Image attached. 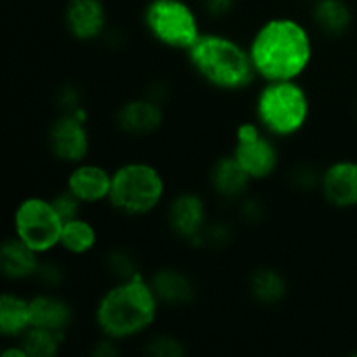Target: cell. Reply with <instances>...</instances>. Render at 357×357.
<instances>
[{
    "mask_svg": "<svg viewBox=\"0 0 357 357\" xmlns=\"http://www.w3.org/2000/svg\"><path fill=\"white\" fill-rule=\"evenodd\" d=\"M248 49L258 79L264 82L298 80L314 59V42L309 28L288 16L264 21L255 30Z\"/></svg>",
    "mask_w": 357,
    "mask_h": 357,
    "instance_id": "1",
    "label": "cell"
},
{
    "mask_svg": "<svg viewBox=\"0 0 357 357\" xmlns=\"http://www.w3.org/2000/svg\"><path fill=\"white\" fill-rule=\"evenodd\" d=\"M160 307L149 278L138 272L115 281L98 298L94 323L103 337L122 344L145 335L155 324Z\"/></svg>",
    "mask_w": 357,
    "mask_h": 357,
    "instance_id": "2",
    "label": "cell"
},
{
    "mask_svg": "<svg viewBox=\"0 0 357 357\" xmlns=\"http://www.w3.org/2000/svg\"><path fill=\"white\" fill-rule=\"evenodd\" d=\"M185 54L197 77L222 93L246 91L258 79L248 45L225 33L202 31Z\"/></svg>",
    "mask_w": 357,
    "mask_h": 357,
    "instance_id": "3",
    "label": "cell"
},
{
    "mask_svg": "<svg viewBox=\"0 0 357 357\" xmlns=\"http://www.w3.org/2000/svg\"><path fill=\"white\" fill-rule=\"evenodd\" d=\"M310 110V96L298 80H268L255 98V121L275 139L298 135Z\"/></svg>",
    "mask_w": 357,
    "mask_h": 357,
    "instance_id": "4",
    "label": "cell"
},
{
    "mask_svg": "<svg viewBox=\"0 0 357 357\" xmlns=\"http://www.w3.org/2000/svg\"><path fill=\"white\" fill-rule=\"evenodd\" d=\"M166 192L159 167L145 160H128L112 171L108 204L119 215L143 218L162 204Z\"/></svg>",
    "mask_w": 357,
    "mask_h": 357,
    "instance_id": "5",
    "label": "cell"
},
{
    "mask_svg": "<svg viewBox=\"0 0 357 357\" xmlns=\"http://www.w3.org/2000/svg\"><path fill=\"white\" fill-rule=\"evenodd\" d=\"M143 26L157 44L173 51L187 52L202 35L197 13L185 0H149Z\"/></svg>",
    "mask_w": 357,
    "mask_h": 357,
    "instance_id": "6",
    "label": "cell"
},
{
    "mask_svg": "<svg viewBox=\"0 0 357 357\" xmlns=\"http://www.w3.org/2000/svg\"><path fill=\"white\" fill-rule=\"evenodd\" d=\"M63 225L65 222L52 206L51 199L30 195L14 209V236L20 237L40 257H47L58 250Z\"/></svg>",
    "mask_w": 357,
    "mask_h": 357,
    "instance_id": "7",
    "label": "cell"
},
{
    "mask_svg": "<svg viewBox=\"0 0 357 357\" xmlns=\"http://www.w3.org/2000/svg\"><path fill=\"white\" fill-rule=\"evenodd\" d=\"M232 155L253 181L268 180L279 167L275 138L264 131L257 121H244L236 128Z\"/></svg>",
    "mask_w": 357,
    "mask_h": 357,
    "instance_id": "8",
    "label": "cell"
},
{
    "mask_svg": "<svg viewBox=\"0 0 357 357\" xmlns=\"http://www.w3.org/2000/svg\"><path fill=\"white\" fill-rule=\"evenodd\" d=\"M47 149L63 164L75 166L84 162L91 152L87 122L72 114H59L47 128Z\"/></svg>",
    "mask_w": 357,
    "mask_h": 357,
    "instance_id": "9",
    "label": "cell"
},
{
    "mask_svg": "<svg viewBox=\"0 0 357 357\" xmlns=\"http://www.w3.org/2000/svg\"><path fill=\"white\" fill-rule=\"evenodd\" d=\"M166 223L173 236L190 244H201L209 223L208 204L197 192L185 190L174 195L166 208Z\"/></svg>",
    "mask_w": 357,
    "mask_h": 357,
    "instance_id": "10",
    "label": "cell"
},
{
    "mask_svg": "<svg viewBox=\"0 0 357 357\" xmlns=\"http://www.w3.org/2000/svg\"><path fill=\"white\" fill-rule=\"evenodd\" d=\"M115 126L121 132L131 138H146L162 128L164 108L162 103L150 98H132L122 103L114 115Z\"/></svg>",
    "mask_w": 357,
    "mask_h": 357,
    "instance_id": "11",
    "label": "cell"
},
{
    "mask_svg": "<svg viewBox=\"0 0 357 357\" xmlns=\"http://www.w3.org/2000/svg\"><path fill=\"white\" fill-rule=\"evenodd\" d=\"M63 20L68 33L84 44L96 42L107 33L108 14L103 0H68Z\"/></svg>",
    "mask_w": 357,
    "mask_h": 357,
    "instance_id": "12",
    "label": "cell"
},
{
    "mask_svg": "<svg viewBox=\"0 0 357 357\" xmlns=\"http://www.w3.org/2000/svg\"><path fill=\"white\" fill-rule=\"evenodd\" d=\"M319 192L335 209L357 206V160L340 159L326 166L321 174Z\"/></svg>",
    "mask_w": 357,
    "mask_h": 357,
    "instance_id": "13",
    "label": "cell"
},
{
    "mask_svg": "<svg viewBox=\"0 0 357 357\" xmlns=\"http://www.w3.org/2000/svg\"><path fill=\"white\" fill-rule=\"evenodd\" d=\"M65 187L84 206L108 202L112 188V171L96 162H84L70 166Z\"/></svg>",
    "mask_w": 357,
    "mask_h": 357,
    "instance_id": "14",
    "label": "cell"
},
{
    "mask_svg": "<svg viewBox=\"0 0 357 357\" xmlns=\"http://www.w3.org/2000/svg\"><path fill=\"white\" fill-rule=\"evenodd\" d=\"M150 286L162 307H185L195 300V284L190 275L176 267H160L149 278Z\"/></svg>",
    "mask_w": 357,
    "mask_h": 357,
    "instance_id": "15",
    "label": "cell"
},
{
    "mask_svg": "<svg viewBox=\"0 0 357 357\" xmlns=\"http://www.w3.org/2000/svg\"><path fill=\"white\" fill-rule=\"evenodd\" d=\"M251 183L253 180L248 176L232 153L218 157L209 167V185L220 199L239 202L248 195Z\"/></svg>",
    "mask_w": 357,
    "mask_h": 357,
    "instance_id": "16",
    "label": "cell"
},
{
    "mask_svg": "<svg viewBox=\"0 0 357 357\" xmlns=\"http://www.w3.org/2000/svg\"><path fill=\"white\" fill-rule=\"evenodd\" d=\"M31 326H40L45 330L65 333L73 323V309L68 300L56 295L54 291L44 289L30 298Z\"/></svg>",
    "mask_w": 357,
    "mask_h": 357,
    "instance_id": "17",
    "label": "cell"
},
{
    "mask_svg": "<svg viewBox=\"0 0 357 357\" xmlns=\"http://www.w3.org/2000/svg\"><path fill=\"white\" fill-rule=\"evenodd\" d=\"M40 260V255L16 236L7 237L0 248V271L7 281L21 282L33 279Z\"/></svg>",
    "mask_w": 357,
    "mask_h": 357,
    "instance_id": "18",
    "label": "cell"
},
{
    "mask_svg": "<svg viewBox=\"0 0 357 357\" xmlns=\"http://www.w3.org/2000/svg\"><path fill=\"white\" fill-rule=\"evenodd\" d=\"M31 326L30 298L20 293L6 291L0 298V333L3 338L17 340Z\"/></svg>",
    "mask_w": 357,
    "mask_h": 357,
    "instance_id": "19",
    "label": "cell"
},
{
    "mask_svg": "<svg viewBox=\"0 0 357 357\" xmlns=\"http://www.w3.org/2000/svg\"><path fill=\"white\" fill-rule=\"evenodd\" d=\"M248 288L251 298L264 307L279 305L288 296V281L278 268L272 267H260L251 272Z\"/></svg>",
    "mask_w": 357,
    "mask_h": 357,
    "instance_id": "20",
    "label": "cell"
},
{
    "mask_svg": "<svg viewBox=\"0 0 357 357\" xmlns=\"http://www.w3.org/2000/svg\"><path fill=\"white\" fill-rule=\"evenodd\" d=\"M312 21L326 37H342L352 24V10L345 0H316Z\"/></svg>",
    "mask_w": 357,
    "mask_h": 357,
    "instance_id": "21",
    "label": "cell"
},
{
    "mask_svg": "<svg viewBox=\"0 0 357 357\" xmlns=\"http://www.w3.org/2000/svg\"><path fill=\"white\" fill-rule=\"evenodd\" d=\"M98 239L100 236H98V229L94 227V223L84 218L82 215L65 222L59 248L70 257H86L91 251L96 250Z\"/></svg>",
    "mask_w": 357,
    "mask_h": 357,
    "instance_id": "22",
    "label": "cell"
},
{
    "mask_svg": "<svg viewBox=\"0 0 357 357\" xmlns=\"http://www.w3.org/2000/svg\"><path fill=\"white\" fill-rule=\"evenodd\" d=\"M65 338V333H56L40 326H30L23 337L17 338V342L23 345L28 357H54L61 351Z\"/></svg>",
    "mask_w": 357,
    "mask_h": 357,
    "instance_id": "23",
    "label": "cell"
},
{
    "mask_svg": "<svg viewBox=\"0 0 357 357\" xmlns=\"http://www.w3.org/2000/svg\"><path fill=\"white\" fill-rule=\"evenodd\" d=\"M105 271L115 281H124V279H129L142 272L136 258L128 250H112L105 257Z\"/></svg>",
    "mask_w": 357,
    "mask_h": 357,
    "instance_id": "24",
    "label": "cell"
},
{
    "mask_svg": "<svg viewBox=\"0 0 357 357\" xmlns=\"http://www.w3.org/2000/svg\"><path fill=\"white\" fill-rule=\"evenodd\" d=\"M145 352L149 356L155 357H181L185 356L183 342L169 333H157L150 337V340L145 344Z\"/></svg>",
    "mask_w": 357,
    "mask_h": 357,
    "instance_id": "25",
    "label": "cell"
},
{
    "mask_svg": "<svg viewBox=\"0 0 357 357\" xmlns=\"http://www.w3.org/2000/svg\"><path fill=\"white\" fill-rule=\"evenodd\" d=\"M65 278H66L65 268H63L58 261L40 260V265H38V271L33 279L42 286V289L56 291V289L65 282Z\"/></svg>",
    "mask_w": 357,
    "mask_h": 357,
    "instance_id": "26",
    "label": "cell"
},
{
    "mask_svg": "<svg viewBox=\"0 0 357 357\" xmlns=\"http://www.w3.org/2000/svg\"><path fill=\"white\" fill-rule=\"evenodd\" d=\"M232 243V229L223 222H209L202 232L201 244L209 250H223Z\"/></svg>",
    "mask_w": 357,
    "mask_h": 357,
    "instance_id": "27",
    "label": "cell"
},
{
    "mask_svg": "<svg viewBox=\"0 0 357 357\" xmlns=\"http://www.w3.org/2000/svg\"><path fill=\"white\" fill-rule=\"evenodd\" d=\"M321 174H323V171L310 166V164H298V166H295V169L291 171V174H289V181H291L293 187L300 192H310L316 190V188L319 190Z\"/></svg>",
    "mask_w": 357,
    "mask_h": 357,
    "instance_id": "28",
    "label": "cell"
},
{
    "mask_svg": "<svg viewBox=\"0 0 357 357\" xmlns=\"http://www.w3.org/2000/svg\"><path fill=\"white\" fill-rule=\"evenodd\" d=\"M49 199H51L52 206H54L56 211H58L59 216L63 218V222H68V220L77 218V216H82L84 204L66 187L56 192V194Z\"/></svg>",
    "mask_w": 357,
    "mask_h": 357,
    "instance_id": "29",
    "label": "cell"
},
{
    "mask_svg": "<svg viewBox=\"0 0 357 357\" xmlns=\"http://www.w3.org/2000/svg\"><path fill=\"white\" fill-rule=\"evenodd\" d=\"M56 105H58L59 114H75L80 108H84L82 93L73 84H66L56 93Z\"/></svg>",
    "mask_w": 357,
    "mask_h": 357,
    "instance_id": "30",
    "label": "cell"
},
{
    "mask_svg": "<svg viewBox=\"0 0 357 357\" xmlns=\"http://www.w3.org/2000/svg\"><path fill=\"white\" fill-rule=\"evenodd\" d=\"M237 215L248 225H257L264 220L265 216V208L264 202L258 201V199L253 197H243L239 201V208H237Z\"/></svg>",
    "mask_w": 357,
    "mask_h": 357,
    "instance_id": "31",
    "label": "cell"
},
{
    "mask_svg": "<svg viewBox=\"0 0 357 357\" xmlns=\"http://www.w3.org/2000/svg\"><path fill=\"white\" fill-rule=\"evenodd\" d=\"M236 0H202L206 14L211 17H225L234 10Z\"/></svg>",
    "mask_w": 357,
    "mask_h": 357,
    "instance_id": "32",
    "label": "cell"
},
{
    "mask_svg": "<svg viewBox=\"0 0 357 357\" xmlns=\"http://www.w3.org/2000/svg\"><path fill=\"white\" fill-rule=\"evenodd\" d=\"M91 354L94 357H117L121 354V349H119V342L112 340V338L103 337L101 335L100 342H94L93 349H91Z\"/></svg>",
    "mask_w": 357,
    "mask_h": 357,
    "instance_id": "33",
    "label": "cell"
},
{
    "mask_svg": "<svg viewBox=\"0 0 357 357\" xmlns=\"http://www.w3.org/2000/svg\"><path fill=\"white\" fill-rule=\"evenodd\" d=\"M2 357H28V354L23 349V345L16 340V344H9L3 349Z\"/></svg>",
    "mask_w": 357,
    "mask_h": 357,
    "instance_id": "34",
    "label": "cell"
}]
</instances>
